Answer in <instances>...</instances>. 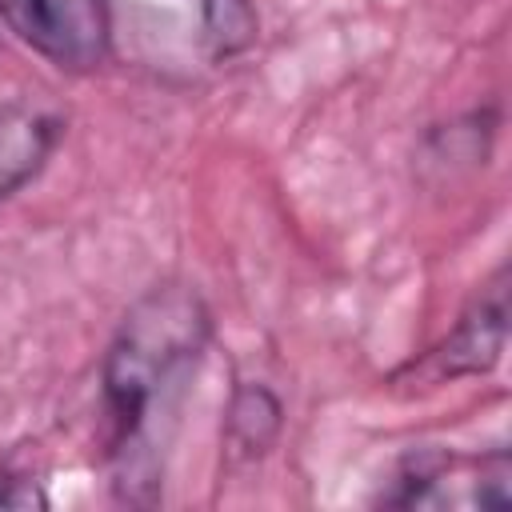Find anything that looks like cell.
<instances>
[{"instance_id": "cell-1", "label": "cell", "mask_w": 512, "mask_h": 512, "mask_svg": "<svg viewBox=\"0 0 512 512\" xmlns=\"http://www.w3.org/2000/svg\"><path fill=\"white\" fill-rule=\"evenodd\" d=\"M212 336L204 300L188 284L152 288L132 304L116 340L108 344L100 384L108 416V456L116 460V488L144 504L140 484L156 488V416H172L188 376L196 372Z\"/></svg>"}, {"instance_id": "cell-2", "label": "cell", "mask_w": 512, "mask_h": 512, "mask_svg": "<svg viewBox=\"0 0 512 512\" xmlns=\"http://www.w3.org/2000/svg\"><path fill=\"white\" fill-rule=\"evenodd\" d=\"M0 24L64 72H92L112 48L108 0H0Z\"/></svg>"}, {"instance_id": "cell-3", "label": "cell", "mask_w": 512, "mask_h": 512, "mask_svg": "<svg viewBox=\"0 0 512 512\" xmlns=\"http://www.w3.org/2000/svg\"><path fill=\"white\" fill-rule=\"evenodd\" d=\"M508 340V272L500 268L492 284L464 308L456 328L428 352L424 368L436 380H456V376H480L500 364Z\"/></svg>"}, {"instance_id": "cell-4", "label": "cell", "mask_w": 512, "mask_h": 512, "mask_svg": "<svg viewBox=\"0 0 512 512\" xmlns=\"http://www.w3.org/2000/svg\"><path fill=\"white\" fill-rule=\"evenodd\" d=\"M56 140H60L56 116L16 104V100L0 104V200L24 188L44 168Z\"/></svg>"}, {"instance_id": "cell-5", "label": "cell", "mask_w": 512, "mask_h": 512, "mask_svg": "<svg viewBox=\"0 0 512 512\" xmlns=\"http://www.w3.org/2000/svg\"><path fill=\"white\" fill-rule=\"evenodd\" d=\"M280 424H284V404L276 400V392L268 384H256V380H244L232 400H228V412H224V440L236 456L244 460H256L264 456L276 436H280Z\"/></svg>"}, {"instance_id": "cell-6", "label": "cell", "mask_w": 512, "mask_h": 512, "mask_svg": "<svg viewBox=\"0 0 512 512\" xmlns=\"http://www.w3.org/2000/svg\"><path fill=\"white\" fill-rule=\"evenodd\" d=\"M200 20V40L212 60H232L244 48H252L260 20L248 0H192Z\"/></svg>"}]
</instances>
